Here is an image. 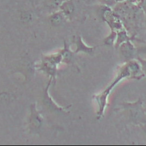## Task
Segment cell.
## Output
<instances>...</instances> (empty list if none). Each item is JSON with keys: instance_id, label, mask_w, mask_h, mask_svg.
Masks as SVG:
<instances>
[{"instance_id": "obj_3", "label": "cell", "mask_w": 146, "mask_h": 146, "mask_svg": "<svg viewBox=\"0 0 146 146\" xmlns=\"http://www.w3.org/2000/svg\"><path fill=\"white\" fill-rule=\"evenodd\" d=\"M51 3L54 6H57L60 3L61 0H51Z\"/></svg>"}, {"instance_id": "obj_1", "label": "cell", "mask_w": 146, "mask_h": 146, "mask_svg": "<svg viewBox=\"0 0 146 146\" xmlns=\"http://www.w3.org/2000/svg\"><path fill=\"white\" fill-rule=\"evenodd\" d=\"M61 21H62V18L60 15L59 14H55L53 15L51 18V22L52 23L55 25L59 24L61 22Z\"/></svg>"}, {"instance_id": "obj_2", "label": "cell", "mask_w": 146, "mask_h": 146, "mask_svg": "<svg viewBox=\"0 0 146 146\" xmlns=\"http://www.w3.org/2000/svg\"><path fill=\"white\" fill-rule=\"evenodd\" d=\"M64 10L67 13H70L73 10V6L70 3H67L64 5Z\"/></svg>"}]
</instances>
